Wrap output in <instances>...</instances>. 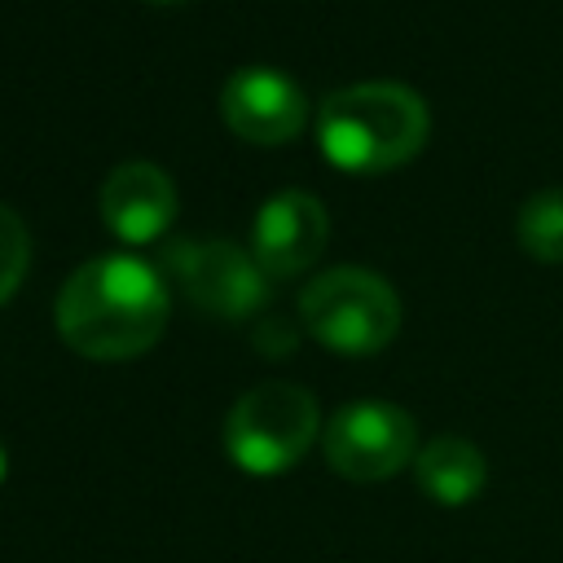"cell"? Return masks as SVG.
<instances>
[{
  "mask_svg": "<svg viewBox=\"0 0 563 563\" xmlns=\"http://www.w3.org/2000/svg\"><path fill=\"white\" fill-rule=\"evenodd\" d=\"M167 282L141 255H97L57 295V334L88 361H132L167 325Z\"/></svg>",
  "mask_w": 563,
  "mask_h": 563,
  "instance_id": "6da1fadb",
  "label": "cell"
},
{
  "mask_svg": "<svg viewBox=\"0 0 563 563\" xmlns=\"http://www.w3.org/2000/svg\"><path fill=\"white\" fill-rule=\"evenodd\" d=\"M427 101L409 84L369 79L330 92L317 110V145L330 167L378 176L405 167L427 145Z\"/></svg>",
  "mask_w": 563,
  "mask_h": 563,
  "instance_id": "7a4b0ae2",
  "label": "cell"
},
{
  "mask_svg": "<svg viewBox=\"0 0 563 563\" xmlns=\"http://www.w3.org/2000/svg\"><path fill=\"white\" fill-rule=\"evenodd\" d=\"M400 295L391 282H383L369 268L339 264L317 273L299 295V321L303 330L343 356H369L387 347L400 330Z\"/></svg>",
  "mask_w": 563,
  "mask_h": 563,
  "instance_id": "3957f363",
  "label": "cell"
},
{
  "mask_svg": "<svg viewBox=\"0 0 563 563\" xmlns=\"http://www.w3.org/2000/svg\"><path fill=\"white\" fill-rule=\"evenodd\" d=\"M317 431H321L317 396L299 383L268 378L246 396H238V405L229 409L224 453L238 471L268 479V475H286L312 449Z\"/></svg>",
  "mask_w": 563,
  "mask_h": 563,
  "instance_id": "277c9868",
  "label": "cell"
},
{
  "mask_svg": "<svg viewBox=\"0 0 563 563\" xmlns=\"http://www.w3.org/2000/svg\"><path fill=\"white\" fill-rule=\"evenodd\" d=\"M321 449L343 479H391L418 457V422L391 400H347L325 422Z\"/></svg>",
  "mask_w": 563,
  "mask_h": 563,
  "instance_id": "5b68a950",
  "label": "cell"
},
{
  "mask_svg": "<svg viewBox=\"0 0 563 563\" xmlns=\"http://www.w3.org/2000/svg\"><path fill=\"white\" fill-rule=\"evenodd\" d=\"M167 268L185 299L211 317L238 321L268 295V277L260 273L255 255L233 242H180L167 251Z\"/></svg>",
  "mask_w": 563,
  "mask_h": 563,
  "instance_id": "8992f818",
  "label": "cell"
},
{
  "mask_svg": "<svg viewBox=\"0 0 563 563\" xmlns=\"http://www.w3.org/2000/svg\"><path fill=\"white\" fill-rule=\"evenodd\" d=\"M330 238V216L308 189H277L251 220V255L264 277L286 282L317 264Z\"/></svg>",
  "mask_w": 563,
  "mask_h": 563,
  "instance_id": "52a82bcc",
  "label": "cell"
},
{
  "mask_svg": "<svg viewBox=\"0 0 563 563\" xmlns=\"http://www.w3.org/2000/svg\"><path fill=\"white\" fill-rule=\"evenodd\" d=\"M220 119L251 145H286L308 123V97L290 75L273 66H246L229 75L220 92Z\"/></svg>",
  "mask_w": 563,
  "mask_h": 563,
  "instance_id": "ba28073f",
  "label": "cell"
},
{
  "mask_svg": "<svg viewBox=\"0 0 563 563\" xmlns=\"http://www.w3.org/2000/svg\"><path fill=\"white\" fill-rule=\"evenodd\" d=\"M176 207L180 202H176L172 176L158 163H145V158L119 163L101 185V220L128 246L158 242L172 229Z\"/></svg>",
  "mask_w": 563,
  "mask_h": 563,
  "instance_id": "9c48e42d",
  "label": "cell"
},
{
  "mask_svg": "<svg viewBox=\"0 0 563 563\" xmlns=\"http://www.w3.org/2000/svg\"><path fill=\"white\" fill-rule=\"evenodd\" d=\"M413 479L435 506H466L488 479L484 453L462 435H435L413 457Z\"/></svg>",
  "mask_w": 563,
  "mask_h": 563,
  "instance_id": "30bf717a",
  "label": "cell"
},
{
  "mask_svg": "<svg viewBox=\"0 0 563 563\" xmlns=\"http://www.w3.org/2000/svg\"><path fill=\"white\" fill-rule=\"evenodd\" d=\"M519 246L541 264H563V189H537L515 220Z\"/></svg>",
  "mask_w": 563,
  "mask_h": 563,
  "instance_id": "8fae6325",
  "label": "cell"
},
{
  "mask_svg": "<svg viewBox=\"0 0 563 563\" xmlns=\"http://www.w3.org/2000/svg\"><path fill=\"white\" fill-rule=\"evenodd\" d=\"M31 264V233L22 224V216L13 207L0 202V308L13 299V290L22 286Z\"/></svg>",
  "mask_w": 563,
  "mask_h": 563,
  "instance_id": "7c38bea8",
  "label": "cell"
},
{
  "mask_svg": "<svg viewBox=\"0 0 563 563\" xmlns=\"http://www.w3.org/2000/svg\"><path fill=\"white\" fill-rule=\"evenodd\" d=\"M4 471H9V457H4V444H0V479H4Z\"/></svg>",
  "mask_w": 563,
  "mask_h": 563,
  "instance_id": "4fadbf2b",
  "label": "cell"
},
{
  "mask_svg": "<svg viewBox=\"0 0 563 563\" xmlns=\"http://www.w3.org/2000/svg\"><path fill=\"white\" fill-rule=\"evenodd\" d=\"M150 4H185V0H150Z\"/></svg>",
  "mask_w": 563,
  "mask_h": 563,
  "instance_id": "5bb4252c",
  "label": "cell"
}]
</instances>
